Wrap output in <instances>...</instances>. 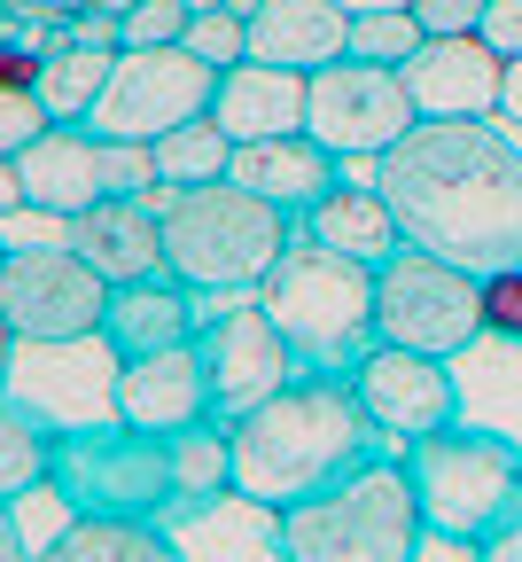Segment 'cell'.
<instances>
[{"label": "cell", "mask_w": 522, "mask_h": 562, "mask_svg": "<svg viewBox=\"0 0 522 562\" xmlns=\"http://www.w3.org/2000/svg\"><path fill=\"white\" fill-rule=\"evenodd\" d=\"M180 47H188V55H203L211 70H235V63H250V24H242V0H235V9H211V16H195Z\"/></svg>", "instance_id": "83f0119b"}, {"label": "cell", "mask_w": 522, "mask_h": 562, "mask_svg": "<svg viewBox=\"0 0 522 562\" xmlns=\"http://www.w3.org/2000/svg\"><path fill=\"white\" fill-rule=\"evenodd\" d=\"M235 297L218 290H188V281L157 273V281H117L110 290V313H102V336L117 344V360H148V351H172V344H195L211 313H227Z\"/></svg>", "instance_id": "2e32d148"}, {"label": "cell", "mask_w": 522, "mask_h": 562, "mask_svg": "<svg viewBox=\"0 0 522 562\" xmlns=\"http://www.w3.org/2000/svg\"><path fill=\"white\" fill-rule=\"evenodd\" d=\"M484 344H522V266L484 273Z\"/></svg>", "instance_id": "f546056e"}, {"label": "cell", "mask_w": 522, "mask_h": 562, "mask_svg": "<svg viewBox=\"0 0 522 562\" xmlns=\"http://www.w3.org/2000/svg\"><path fill=\"white\" fill-rule=\"evenodd\" d=\"M250 297L296 344L305 375H351L366 351L383 344V328H375V266H359V258H343V250H328L313 235H296Z\"/></svg>", "instance_id": "5b68a950"}, {"label": "cell", "mask_w": 522, "mask_h": 562, "mask_svg": "<svg viewBox=\"0 0 522 562\" xmlns=\"http://www.w3.org/2000/svg\"><path fill=\"white\" fill-rule=\"evenodd\" d=\"M499 63H514L522 55V0H491V9H484V32H476Z\"/></svg>", "instance_id": "d6a6232c"}, {"label": "cell", "mask_w": 522, "mask_h": 562, "mask_svg": "<svg viewBox=\"0 0 522 562\" xmlns=\"http://www.w3.org/2000/svg\"><path fill=\"white\" fill-rule=\"evenodd\" d=\"M164 211V273L188 290L250 297L273 273V258L305 235V220H288L281 203L250 195L242 180H203V188H148Z\"/></svg>", "instance_id": "3957f363"}, {"label": "cell", "mask_w": 522, "mask_h": 562, "mask_svg": "<svg viewBox=\"0 0 522 562\" xmlns=\"http://www.w3.org/2000/svg\"><path fill=\"white\" fill-rule=\"evenodd\" d=\"M32 562H188L172 524H110V516H63V531L47 547H32Z\"/></svg>", "instance_id": "603a6c76"}, {"label": "cell", "mask_w": 522, "mask_h": 562, "mask_svg": "<svg viewBox=\"0 0 522 562\" xmlns=\"http://www.w3.org/2000/svg\"><path fill=\"white\" fill-rule=\"evenodd\" d=\"M218 94V70L188 47H117L110 63V87L87 110V125L102 140H164L172 125L203 117Z\"/></svg>", "instance_id": "30bf717a"}, {"label": "cell", "mask_w": 522, "mask_h": 562, "mask_svg": "<svg viewBox=\"0 0 522 562\" xmlns=\"http://www.w3.org/2000/svg\"><path fill=\"white\" fill-rule=\"evenodd\" d=\"M476 562H522V501H514V508H507V524L476 547Z\"/></svg>", "instance_id": "e575fe53"}, {"label": "cell", "mask_w": 522, "mask_h": 562, "mask_svg": "<svg viewBox=\"0 0 522 562\" xmlns=\"http://www.w3.org/2000/svg\"><path fill=\"white\" fill-rule=\"evenodd\" d=\"M499 117H507V133H522V55L507 63V79H499Z\"/></svg>", "instance_id": "d590c367"}, {"label": "cell", "mask_w": 522, "mask_h": 562, "mask_svg": "<svg viewBox=\"0 0 522 562\" xmlns=\"http://www.w3.org/2000/svg\"><path fill=\"white\" fill-rule=\"evenodd\" d=\"M47 125H55V117L39 110V94H0V157H24Z\"/></svg>", "instance_id": "1f68e13d"}, {"label": "cell", "mask_w": 522, "mask_h": 562, "mask_svg": "<svg viewBox=\"0 0 522 562\" xmlns=\"http://www.w3.org/2000/svg\"><path fill=\"white\" fill-rule=\"evenodd\" d=\"M421 125L406 70L398 63H366V55H336L328 70L305 79V133L336 157H383Z\"/></svg>", "instance_id": "9c48e42d"}, {"label": "cell", "mask_w": 522, "mask_h": 562, "mask_svg": "<svg viewBox=\"0 0 522 562\" xmlns=\"http://www.w3.org/2000/svg\"><path fill=\"white\" fill-rule=\"evenodd\" d=\"M47 501L63 516H110V524H180L188 492H180V446L157 430L102 414L79 430H55L47 461Z\"/></svg>", "instance_id": "277c9868"}, {"label": "cell", "mask_w": 522, "mask_h": 562, "mask_svg": "<svg viewBox=\"0 0 522 562\" xmlns=\"http://www.w3.org/2000/svg\"><path fill=\"white\" fill-rule=\"evenodd\" d=\"M47 461H55V430L0 391V508H24L47 492Z\"/></svg>", "instance_id": "d4e9b609"}, {"label": "cell", "mask_w": 522, "mask_h": 562, "mask_svg": "<svg viewBox=\"0 0 522 562\" xmlns=\"http://www.w3.org/2000/svg\"><path fill=\"white\" fill-rule=\"evenodd\" d=\"M117 422L157 430V438L195 430V422H218L203 344H172V351H148V360H125L117 368Z\"/></svg>", "instance_id": "9a60e30c"}, {"label": "cell", "mask_w": 522, "mask_h": 562, "mask_svg": "<svg viewBox=\"0 0 522 562\" xmlns=\"http://www.w3.org/2000/svg\"><path fill=\"white\" fill-rule=\"evenodd\" d=\"M227 446H235V492L273 516L343 484L351 469L398 453L351 375H296L288 391L227 422Z\"/></svg>", "instance_id": "7a4b0ae2"}, {"label": "cell", "mask_w": 522, "mask_h": 562, "mask_svg": "<svg viewBox=\"0 0 522 562\" xmlns=\"http://www.w3.org/2000/svg\"><path fill=\"white\" fill-rule=\"evenodd\" d=\"M70 250H79L110 290L117 281H157L164 273V211H157V195H102L94 211L70 220Z\"/></svg>", "instance_id": "e0dca14e"}, {"label": "cell", "mask_w": 522, "mask_h": 562, "mask_svg": "<svg viewBox=\"0 0 522 562\" xmlns=\"http://www.w3.org/2000/svg\"><path fill=\"white\" fill-rule=\"evenodd\" d=\"M211 117L242 140H273V133H305V70H281V63H235L218 70V94H211Z\"/></svg>", "instance_id": "44dd1931"}, {"label": "cell", "mask_w": 522, "mask_h": 562, "mask_svg": "<svg viewBox=\"0 0 522 562\" xmlns=\"http://www.w3.org/2000/svg\"><path fill=\"white\" fill-rule=\"evenodd\" d=\"M203 368H211V398H218V422H235L250 406H265L273 391H288L296 375H305V360H296V344L273 328V313L258 297H235L227 313L203 321Z\"/></svg>", "instance_id": "4fadbf2b"}, {"label": "cell", "mask_w": 522, "mask_h": 562, "mask_svg": "<svg viewBox=\"0 0 522 562\" xmlns=\"http://www.w3.org/2000/svg\"><path fill=\"white\" fill-rule=\"evenodd\" d=\"M305 235L328 243V250H343V258H359V266H383V258L406 243L398 220H390V203H383V188H366V180L328 188V195L305 211Z\"/></svg>", "instance_id": "7402d4cb"}, {"label": "cell", "mask_w": 522, "mask_h": 562, "mask_svg": "<svg viewBox=\"0 0 522 562\" xmlns=\"http://www.w3.org/2000/svg\"><path fill=\"white\" fill-rule=\"evenodd\" d=\"M406 476H413L429 539L484 547L507 524V508L522 501V438L461 414V422H444V430L406 446Z\"/></svg>", "instance_id": "52a82bcc"}, {"label": "cell", "mask_w": 522, "mask_h": 562, "mask_svg": "<svg viewBox=\"0 0 522 562\" xmlns=\"http://www.w3.org/2000/svg\"><path fill=\"white\" fill-rule=\"evenodd\" d=\"M195 24L188 0H133V9L117 16V47H180Z\"/></svg>", "instance_id": "f1b7e54d"}, {"label": "cell", "mask_w": 522, "mask_h": 562, "mask_svg": "<svg viewBox=\"0 0 522 562\" xmlns=\"http://www.w3.org/2000/svg\"><path fill=\"white\" fill-rule=\"evenodd\" d=\"M24 211V180H16V157H0V220Z\"/></svg>", "instance_id": "74e56055"}, {"label": "cell", "mask_w": 522, "mask_h": 562, "mask_svg": "<svg viewBox=\"0 0 522 562\" xmlns=\"http://www.w3.org/2000/svg\"><path fill=\"white\" fill-rule=\"evenodd\" d=\"M0 258H9V243H0Z\"/></svg>", "instance_id": "b9f144b4"}, {"label": "cell", "mask_w": 522, "mask_h": 562, "mask_svg": "<svg viewBox=\"0 0 522 562\" xmlns=\"http://www.w3.org/2000/svg\"><path fill=\"white\" fill-rule=\"evenodd\" d=\"M148 149H157V180H164V188H203V180H227V165H235V133L203 110V117L172 125L164 140H148Z\"/></svg>", "instance_id": "484cf974"}, {"label": "cell", "mask_w": 522, "mask_h": 562, "mask_svg": "<svg viewBox=\"0 0 522 562\" xmlns=\"http://www.w3.org/2000/svg\"><path fill=\"white\" fill-rule=\"evenodd\" d=\"M375 328H383V344L436 351V360H468V351L484 344V273L398 243L375 266Z\"/></svg>", "instance_id": "ba28073f"}, {"label": "cell", "mask_w": 522, "mask_h": 562, "mask_svg": "<svg viewBox=\"0 0 522 562\" xmlns=\"http://www.w3.org/2000/svg\"><path fill=\"white\" fill-rule=\"evenodd\" d=\"M9 360H16V336H9V321H0V383H9Z\"/></svg>", "instance_id": "ab89813d"}, {"label": "cell", "mask_w": 522, "mask_h": 562, "mask_svg": "<svg viewBox=\"0 0 522 562\" xmlns=\"http://www.w3.org/2000/svg\"><path fill=\"white\" fill-rule=\"evenodd\" d=\"M117 368H125L117 344L94 328V336H63V344H16L0 391L32 406L47 430H79V422L117 414Z\"/></svg>", "instance_id": "7c38bea8"}, {"label": "cell", "mask_w": 522, "mask_h": 562, "mask_svg": "<svg viewBox=\"0 0 522 562\" xmlns=\"http://www.w3.org/2000/svg\"><path fill=\"white\" fill-rule=\"evenodd\" d=\"M366 414L383 422V438L406 453L413 438L444 430V422L468 414V391H461V360H436V351H406V344H375L366 360L351 368Z\"/></svg>", "instance_id": "5bb4252c"}, {"label": "cell", "mask_w": 522, "mask_h": 562, "mask_svg": "<svg viewBox=\"0 0 522 562\" xmlns=\"http://www.w3.org/2000/svg\"><path fill=\"white\" fill-rule=\"evenodd\" d=\"M227 180H242L265 203H281L288 220H305L328 188H343V157L320 149L313 133H273V140H242L235 165H227Z\"/></svg>", "instance_id": "d6986e66"}, {"label": "cell", "mask_w": 522, "mask_h": 562, "mask_svg": "<svg viewBox=\"0 0 522 562\" xmlns=\"http://www.w3.org/2000/svg\"><path fill=\"white\" fill-rule=\"evenodd\" d=\"M484 9L491 0H413V24L429 40H468V32H484Z\"/></svg>", "instance_id": "4dcf8cb0"}, {"label": "cell", "mask_w": 522, "mask_h": 562, "mask_svg": "<svg viewBox=\"0 0 522 562\" xmlns=\"http://www.w3.org/2000/svg\"><path fill=\"white\" fill-rule=\"evenodd\" d=\"M110 313V281L70 250V243H32L0 258V321L16 344H63L94 336Z\"/></svg>", "instance_id": "8fae6325"}, {"label": "cell", "mask_w": 522, "mask_h": 562, "mask_svg": "<svg viewBox=\"0 0 522 562\" xmlns=\"http://www.w3.org/2000/svg\"><path fill=\"white\" fill-rule=\"evenodd\" d=\"M375 188L413 250L468 273L522 266V140L491 117H421L375 157Z\"/></svg>", "instance_id": "6da1fadb"}, {"label": "cell", "mask_w": 522, "mask_h": 562, "mask_svg": "<svg viewBox=\"0 0 522 562\" xmlns=\"http://www.w3.org/2000/svg\"><path fill=\"white\" fill-rule=\"evenodd\" d=\"M343 16H375V9H413V0H336Z\"/></svg>", "instance_id": "f35d334b"}, {"label": "cell", "mask_w": 522, "mask_h": 562, "mask_svg": "<svg viewBox=\"0 0 522 562\" xmlns=\"http://www.w3.org/2000/svg\"><path fill=\"white\" fill-rule=\"evenodd\" d=\"M188 9H195V16H211V9H235V0H188Z\"/></svg>", "instance_id": "60d3db41"}, {"label": "cell", "mask_w": 522, "mask_h": 562, "mask_svg": "<svg viewBox=\"0 0 522 562\" xmlns=\"http://www.w3.org/2000/svg\"><path fill=\"white\" fill-rule=\"evenodd\" d=\"M110 63H117V47L55 40V47L39 55V110H47L55 125H87V110H94L102 87H110Z\"/></svg>", "instance_id": "cb8c5ba5"}, {"label": "cell", "mask_w": 522, "mask_h": 562, "mask_svg": "<svg viewBox=\"0 0 522 562\" xmlns=\"http://www.w3.org/2000/svg\"><path fill=\"white\" fill-rule=\"evenodd\" d=\"M499 79L507 63L468 32V40H421L406 63V94L421 117H499Z\"/></svg>", "instance_id": "ac0fdd59"}, {"label": "cell", "mask_w": 522, "mask_h": 562, "mask_svg": "<svg viewBox=\"0 0 522 562\" xmlns=\"http://www.w3.org/2000/svg\"><path fill=\"white\" fill-rule=\"evenodd\" d=\"M429 524L413 501L406 453H383L351 469L343 484L281 508V554L288 562H421Z\"/></svg>", "instance_id": "8992f818"}, {"label": "cell", "mask_w": 522, "mask_h": 562, "mask_svg": "<svg viewBox=\"0 0 522 562\" xmlns=\"http://www.w3.org/2000/svg\"><path fill=\"white\" fill-rule=\"evenodd\" d=\"M429 32L413 24V9H375V16H351V55H366V63H413V47H421Z\"/></svg>", "instance_id": "4316f807"}, {"label": "cell", "mask_w": 522, "mask_h": 562, "mask_svg": "<svg viewBox=\"0 0 522 562\" xmlns=\"http://www.w3.org/2000/svg\"><path fill=\"white\" fill-rule=\"evenodd\" d=\"M0 562H32V547H24V524H16V508H0Z\"/></svg>", "instance_id": "8d00e7d4"}, {"label": "cell", "mask_w": 522, "mask_h": 562, "mask_svg": "<svg viewBox=\"0 0 522 562\" xmlns=\"http://www.w3.org/2000/svg\"><path fill=\"white\" fill-rule=\"evenodd\" d=\"M250 24V55L281 63V70H328L336 55H351V16L336 0H242Z\"/></svg>", "instance_id": "ffe728a7"}, {"label": "cell", "mask_w": 522, "mask_h": 562, "mask_svg": "<svg viewBox=\"0 0 522 562\" xmlns=\"http://www.w3.org/2000/svg\"><path fill=\"white\" fill-rule=\"evenodd\" d=\"M0 94H39V47L0 40Z\"/></svg>", "instance_id": "836d02e7"}]
</instances>
